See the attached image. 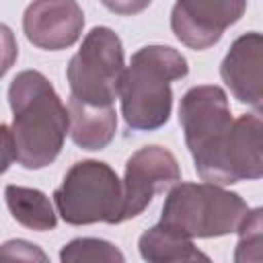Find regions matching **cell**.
I'll return each mask as SVG.
<instances>
[{"instance_id":"cell-1","label":"cell","mask_w":263,"mask_h":263,"mask_svg":"<svg viewBox=\"0 0 263 263\" xmlns=\"http://www.w3.org/2000/svg\"><path fill=\"white\" fill-rule=\"evenodd\" d=\"M14 160L31 171L51 164L70 127L68 109L51 82L37 70L18 72L8 86Z\"/></svg>"},{"instance_id":"cell-10","label":"cell","mask_w":263,"mask_h":263,"mask_svg":"<svg viewBox=\"0 0 263 263\" xmlns=\"http://www.w3.org/2000/svg\"><path fill=\"white\" fill-rule=\"evenodd\" d=\"M84 27V12L76 0H33L23 14L27 39L47 51L74 45Z\"/></svg>"},{"instance_id":"cell-18","label":"cell","mask_w":263,"mask_h":263,"mask_svg":"<svg viewBox=\"0 0 263 263\" xmlns=\"http://www.w3.org/2000/svg\"><path fill=\"white\" fill-rule=\"evenodd\" d=\"M16 58H18L16 37H14L10 27L0 23V78L14 66Z\"/></svg>"},{"instance_id":"cell-11","label":"cell","mask_w":263,"mask_h":263,"mask_svg":"<svg viewBox=\"0 0 263 263\" xmlns=\"http://www.w3.org/2000/svg\"><path fill=\"white\" fill-rule=\"evenodd\" d=\"M220 76L240 103L257 113L263 105V37L257 31L245 33L230 45L222 60Z\"/></svg>"},{"instance_id":"cell-2","label":"cell","mask_w":263,"mask_h":263,"mask_svg":"<svg viewBox=\"0 0 263 263\" xmlns=\"http://www.w3.org/2000/svg\"><path fill=\"white\" fill-rule=\"evenodd\" d=\"M187 60L168 45H146L132 55L121 74V113L129 129L154 132L162 127L173 109L171 82L185 78Z\"/></svg>"},{"instance_id":"cell-17","label":"cell","mask_w":263,"mask_h":263,"mask_svg":"<svg viewBox=\"0 0 263 263\" xmlns=\"http://www.w3.org/2000/svg\"><path fill=\"white\" fill-rule=\"evenodd\" d=\"M0 261H47V255L33 242L8 240L0 247Z\"/></svg>"},{"instance_id":"cell-13","label":"cell","mask_w":263,"mask_h":263,"mask_svg":"<svg viewBox=\"0 0 263 263\" xmlns=\"http://www.w3.org/2000/svg\"><path fill=\"white\" fill-rule=\"evenodd\" d=\"M138 249L144 261L150 263H173V261H210L205 253H201L195 245L193 238L181 236L162 224H156L148 228L140 240Z\"/></svg>"},{"instance_id":"cell-12","label":"cell","mask_w":263,"mask_h":263,"mask_svg":"<svg viewBox=\"0 0 263 263\" xmlns=\"http://www.w3.org/2000/svg\"><path fill=\"white\" fill-rule=\"evenodd\" d=\"M70 136L82 150H103L117 132V113L113 105H88L70 97L68 103Z\"/></svg>"},{"instance_id":"cell-7","label":"cell","mask_w":263,"mask_h":263,"mask_svg":"<svg viewBox=\"0 0 263 263\" xmlns=\"http://www.w3.org/2000/svg\"><path fill=\"white\" fill-rule=\"evenodd\" d=\"M181 181V168L173 152L162 146H144L125 162L121 181L119 224L140 216L156 193L171 189Z\"/></svg>"},{"instance_id":"cell-9","label":"cell","mask_w":263,"mask_h":263,"mask_svg":"<svg viewBox=\"0 0 263 263\" xmlns=\"http://www.w3.org/2000/svg\"><path fill=\"white\" fill-rule=\"evenodd\" d=\"M247 0H177L171 12L175 37L191 49H208L238 23Z\"/></svg>"},{"instance_id":"cell-14","label":"cell","mask_w":263,"mask_h":263,"mask_svg":"<svg viewBox=\"0 0 263 263\" xmlns=\"http://www.w3.org/2000/svg\"><path fill=\"white\" fill-rule=\"evenodd\" d=\"M4 197H6V205L12 218L25 228H31L37 232L55 228L58 218H55L49 197L43 191L33 189V187L8 185L4 189Z\"/></svg>"},{"instance_id":"cell-8","label":"cell","mask_w":263,"mask_h":263,"mask_svg":"<svg viewBox=\"0 0 263 263\" xmlns=\"http://www.w3.org/2000/svg\"><path fill=\"white\" fill-rule=\"evenodd\" d=\"M179 123L193 158L212 148L230 127V105L226 92L216 84L189 88L179 105Z\"/></svg>"},{"instance_id":"cell-20","label":"cell","mask_w":263,"mask_h":263,"mask_svg":"<svg viewBox=\"0 0 263 263\" xmlns=\"http://www.w3.org/2000/svg\"><path fill=\"white\" fill-rule=\"evenodd\" d=\"M14 160V146H12V134L6 123H0V175L8 171V166Z\"/></svg>"},{"instance_id":"cell-16","label":"cell","mask_w":263,"mask_h":263,"mask_svg":"<svg viewBox=\"0 0 263 263\" xmlns=\"http://www.w3.org/2000/svg\"><path fill=\"white\" fill-rule=\"evenodd\" d=\"M240 234L234 261H261V208L245 216L242 224L236 230Z\"/></svg>"},{"instance_id":"cell-4","label":"cell","mask_w":263,"mask_h":263,"mask_svg":"<svg viewBox=\"0 0 263 263\" xmlns=\"http://www.w3.org/2000/svg\"><path fill=\"white\" fill-rule=\"evenodd\" d=\"M58 214L72 226L119 224L121 181L117 173L99 160H80L70 166L62 185L53 191Z\"/></svg>"},{"instance_id":"cell-19","label":"cell","mask_w":263,"mask_h":263,"mask_svg":"<svg viewBox=\"0 0 263 263\" xmlns=\"http://www.w3.org/2000/svg\"><path fill=\"white\" fill-rule=\"evenodd\" d=\"M152 0H101V4L115 12V14H121V16H132V14H138L142 10H146L150 6Z\"/></svg>"},{"instance_id":"cell-6","label":"cell","mask_w":263,"mask_h":263,"mask_svg":"<svg viewBox=\"0 0 263 263\" xmlns=\"http://www.w3.org/2000/svg\"><path fill=\"white\" fill-rule=\"evenodd\" d=\"M259 113H245L230 123L222 138L203 154L193 158L199 177L214 185L261 179L263 142Z\"/></svg>"},{"instance_id":"cell-3","label":"cell","mask_w":263,"mask_h":263,"mask_svg":"<svg viewBox=\"0 0 263 263\" xmlns=\"http://www.w3.org/2000/svg\"><path fill=\"white\" fill-rule=\"evenodd\" d=\"M247 214V201L234 191L208 181L175 183L158 224L187 238H216L236 232Z\"/></svg>"},{"instance_id":"cell-5","label":"cell","mask_w":263,"mask_h":263,"mask_svg":"<svg viewBox=\"0 0 263 263\" xmlns=\"http://www.w3.org/2000/svg\"><path fill=\"white\" fill-rule=\"evenodd\" d=\"M123 70L121 39L109 27H95L66 68L70 97L88 105H113Z\"/></svg>"},{"instance_id":"cell-15","label":"cell","mask_w":263,"mask_h":263,"mask_svg":"<svg viewBox=\"0 0 263 263\" xmlns=\"http://www.w3.org/2000/svg\"><path fill=\"white\" fill-rule=\"evenodd\" d=\"M123 253L101 238H74L60 251V261L64 263H111L123 261Z\"/></svg>"}]
</instances>
